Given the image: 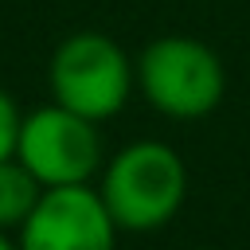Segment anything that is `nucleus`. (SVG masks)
Masks as SVG:
<instances>
[{
    "instance_id": "4",
    "label": "nucleus",
    "mask_w": 250,
    "mask_h": 250,
    "mask_svg": "<svg viewBox=\"0 0 250 250\" xmlns=\"http://www.w3.org/2000/svg\"><path fill=\"white\" fill-rule=\"evenodd\" d=\"M16 160L39 180V188L94 184L105 164L102 125L55 102L35 105L31 113H23Z\"/></svg>"
},
{
    "instance_id": "5",
    "label": "nucleus",
    "mask_w": 250,
    "mask_h": 250,
    "mask_svg": "<svg viewBox=\"0 0 250 250\" xmlns=\"http://www.w3.org/2000/svg\"><path fill=\"white\" fill-rule=\"evenodd\" d=\"M117 223L94 184L43 188L39 203L16 230L20 250H117Z\"/></svg>"
},
{
    "instance_id": "3",
    "label": "nucleus",
    "mask_w": 250,
    "mask_h": 250,
    "mask_svg": "<svg viewBox=\"0 0 250 250\" xmlns=\"http://www.w3.org/2000/svg\"><path fill=\"white\" fill-rule=\"evenodd\" d=\"M47 90H51L55 105L74 109L102 125L129 105V98L137 90V66L113 35L74 31V35L59 39L51 51Z\"/></svg>"
},
{
    "instance_id": "1",
    "label": "nucleus",
    "mask_w": 250,
    "mask_h": 250,
    "mask_svg": "<svg viewBox=\"0 0 250 250\" xmlns=\"http://www.w3.org/2000/svg\"><path fill=\"white\" fill-rule=\"evenodd\" d=\"M94 188L121 234H152L180 215L188 199V164L172 145L137 137L105 156Z\"/></svg>"
},
{
    "instance_id": "7",
    "label": "nucleus",
    "mask_w": 250,
    "mask_h": 250,
    "mask_svg": "<svg viewBox=\"0 0 250 250\" xmlns=\"http://www.w3.org/2000/svg\"><path fill=\"white\" fill-rule=\"evenodd\" d=\"M20 125H23V109H20V102L0 86V160H12V156H16Z\"/></svg>"
},
{
    "instance_id": "2",
    "label": "nucleus",
    "mask_w": 250,
    "mask_h": 250,
    "mask_svg": "<svg viewBox=\"0 0 250 250\" xmlns=\"http://www.w3.org/2000/svg\"><path fill=\"white\" fill-rule=\"evenodd\" d=\"M137 94L168 121H203L223 105L227 66L195 35H156L133 59Z\"/></svg>"
},
{
    "instance_id": "6",
    "label": "nucleus",
    "mask_w": 250,
    "mask_h": 250,
    "mask_svg": "<svg viewBox=\"0 0 250 250\" xmlns=\"http://www.w3.org/2000/svg\"><path fill=\"white\" fill-rule=\"evenodd\" d=\"M43 188L39 180L12 156V160H0V230H20L23 219L31 215V207L39 203Z\"/></svg>"
},
{
    "instance_id": "8",
    "label": "nucleus",
    "mask_w": 250,
    "mask_h": 250,
    "mask_svg": "<svg viewBox=\"0 0 250 250\" xmlns=\"http://www.w3.org/2000/svg\"><path fill=\"white\" fill-rule=\"evenodd\" d=\"M0 250H20V246H16V234H12V230H0Z\"/></svg>"
}]
</instances>
